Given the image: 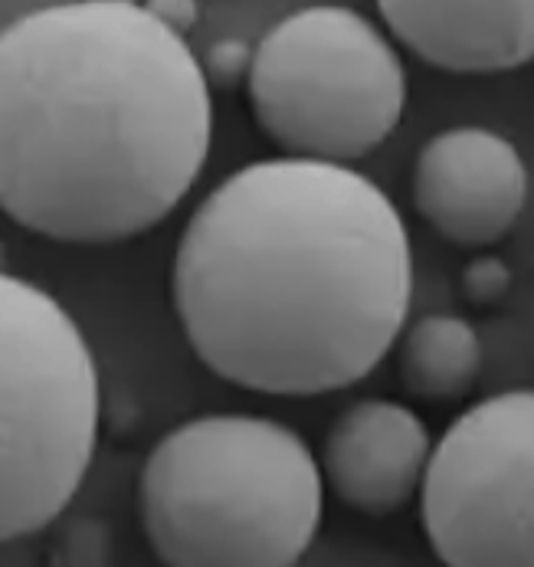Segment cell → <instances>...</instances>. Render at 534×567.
I'll use <instances>...</instances> for the list:
<instances>
[{
    "label": "cell",
    "instance_id": "cell-13",
    "mask_svg": "<svg viewBox=\"0 0 534 567\" xmlns=\"http://www.w3.org/2000/svg\"><path fill=\"white\" fill-rule=\"evenodd\" d=\"M148 17H154L161 27H167L177 37H187L197 27L201 3L197 0H142L138 3Z\"/></svg>",
    "mask_w": 534,
    "mask_h": 567
},
{
    "label": "cell",
    "instance_id": "cell-7",
    "mask_svg": "<svg viewBox=\"0 0 534 567\" xmlns=\"http://www.w3.org/2000/svg\"><path fill=\"white\" fill-rule=\"evenodd\" d=\"M413 207L462 249L502 244L528 204V167L499 132L456 125L433 135L413 162Z\"/></svg>",
    "mask_w": 534,
    "mask_h": 567
},
{
    "label": "cell",
    "instance_id": "cell-9",
    "mask_svg": "<svg viewBox=\"0 0 534 567\" xmlns=\"http://www.w3.org/2000/svg\"><path fill=\"white\" fill-rule=\"evenodd\" d=\"M390 33L427 66L459 76L534 63V0H374Z\"/></svg>",
    "mask_w": 534,
    "mask_h": 567
},
{
    "label": "cell",
    "instance_id": "cell-2",
    "mask_svg": "<svg viewBox=\"0 0 534 567\" xmlns=\"http://www.w3.org/2000/svg\"><path fill=\"white\" fill-rule=\"evenodd\" d=\"M210 145L201 60L138 3L63 0L0 30V210L23 230L135 240L181 207Z\"/></svg>",
    "mask_w": 534,
    "mask_h": 567
},
{
    "label": "cell",
    "instance_id": "cell-5",
    "mask_svg": "<svg viewBox=\"0 0 534 567\" xmlns=\"http://www.w3.org/2000/svg\"><path fill=\"white\" fill-rule=\"evenodd\" d=\"M249 109L289 158L348 164L397 132L407 70L381 27L338 3L283 17L253 47Z\"/></svg>",
    "mask_w": 534,
    "mask_h": 567
},
{
    "label": "cell",
    "instance_id": "cell-1",
    "mask_svg": "<svg viewBox=\"0 0 534 567\" xmlns=\"http://www.w3.org/2000/svg\"><path fill=\"white\" fill-rule=\"evenodd\" d=\"M410 292V234L393 200L348 164L289 155L227 174L171 266L201 364L273 398L364 381L397 344Z\"/></svg>",
    "mask_w": 534,
    "mask_h": 567
},
{
    "label": "cell",
    "instance_id": "cell-10",
    "mask_svg": "<svg viewBox=\"0 0 534 567\" xmlns=\"http://www.w3.org/2000/svg\"><path fill=\"white\" fill-rule=\"evenodd\" d=\"M397 348V374L410 398L427 404H456L469 398L482 374L479 331L462 316H423L403 324Z\"/></svg>",
    "mask_w": 534,
    "mask_h": 567
},
{
    "label": "cell",
    "instance_id": "cell-11",
    "mask_svg": "<svg viewBox=\"0 0 534 567\" xmlns=\"http://www.w3.org/2000/svg\"><path fill=\"white\" fill-rule=\"evenodd\" d=\"M459 292L472 309L502 306L512 292V269L499 256H475L459 272Z\"/></svg>",
    "mask_w": 534,
    "mask_h": 567
},
{
    "label": "cell",
    "instance_id": "cell-14",
    "mask_svg": "<svg viewBox=\"0 0 534 567\" xmlns=\"http://www.w3.org/2000/svg\"><path fill=\"white\" fill-rule=\"evenodd\" d=\"M99 3H142V0H99Z\"/></svg>",
    "mask_w": 534,
    "mask_h": 567
},
{
    "label": "cell",
    "instance_id": "cell-6",
    "mask_svg": "<svg viewBox=\"0 0 534 567\" xmlns=\"http://www.w3.org/2000/svg\"><path fill=\"white\" fill-rule=\"evenodd\" d=\"M420 522L446 567H534V388L492 394L446 426Z\"/></svg>",
    "mask_w": 534,
    "mask_h": 567
},
{
    "label": "cell",
    "instance_id": "cell-15",
    "mask_svg": "<svg viewBox=\"0 0 534 567\" xmlns=\"http://www.w3.org/2000/svg\"><path fill=\"white\" fill-rule=\"evenodd\" d=\"M0 269H3V244H0Z\"/></svg>",
    "mask_w": 534,
    "mask_h": 567
},
{
    "label": "cell",
    "instance_id": "cell-12",
    "mask_svg": "<svg viewBox=\"0 0 534 567\" xmlns=\"http://www.w3.org/2000/svg\"><path fill=\"white\" fill-rule=\"evenodd\" d=\"M201 70H204V80L210 85V92H233L239 85H246L249 80V70H253V47L246 40H217L207 56L201 60Z\"/></svg>",
    "mask_w": 534,
    "mask_h": 567
},
{
    "label": "cell",
    "instance_id": "cell-3",
    "mask_svg": "<svg viewBox=\"0 0 534 567\" xmlns=\"http://www.w3.org/2000/svg\"><path fill=\"white\" fill-rule=\"evenodd\" d=\"M325 512L308 443L259 413H204L164 433L138 480V518L164 567H296Z\"/></svg>",
    "mask_w": 534,
    "mask_h": 567
},
{
    "label": "cell",
    "instance_id": "cell-8",
    "mask_svg": "<svg viewBox=\"0 0 534 567\" xmlns=\"http://www.w3.org/2000/svg\"><path fill=\"white\" fill-rule=\"evenodd\" d=\"M433 436L417 410L397 401H355L325 433L321 483L358 515L387 518L420 498Z\"/></svg>",
    "mask_w": 534,
    "mask_h": 567
},
{
    "label": "cell",
    "instance_id": "cell-4",
    "mask_svg": "<svg viewBox=\"0 0 534 567\" xmlns=\"http://www.w3.org/2000/svg\"><path fill=\"white\" fill-rule=\"evenodd\" d=\"M99 368L73 316L0 269V545L63 515L99 440Z\"/></svg>",
    "mask_w": 534,
    "mask_h": 567
}]
</instances>
